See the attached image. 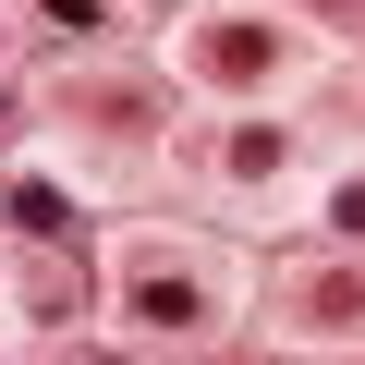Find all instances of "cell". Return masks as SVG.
Listing matches in <instances>:
<instances>
[{"mask_svg":"<svg viewBox=\"0 0 365 365\" xmlns=\"http://www.w3.org/2000/svg\"><path fill=\"white\" fill-rule=\"evenodd\" d=\"M134 317L146 329H207V280L195 268H134Z\"/></svg>","mask_w":365,"mask_h":365,"instance_id":"cell-1","label":"cell"},{"mask_svg":"<svg viewBox=\"0 0 365 365\" xmlns=\"http://www.w3.org/2000/svg\"><path fill=\"white\" fill-rule=\"evenodd\" d=\"M37 25L49 37H98V0H37Z\"/></svg>","mask_w":365,"mask_h":365,"instance_id":"cell-2","label":"cell"},{"mask_svg":"<svg viewBox=\"0 0 365 365\" xmlns=\"http://www.w3.org/2000/svg\"><path fill=\"white\" fill-rule=\"evenodd\" d=\"M329 220H341V232H365V182H341V195H329Z\"/></svg>","mask_w":365,"mask_h":365,"instance_id":"cell-3","label":"cell"},{"mask_svg":"<svg viewBox=\"0 0 365 365\" xmlns=\"http://www.w3.org/2000/svg\"><path fill=\"white\" fill-rule=\"evenodd\" d=\"M0 122H13V98H0Z\"/></svg>","mask_w":365,"mask_h":365,"instance_id":"cell-4","label":"cell"}]
</instances>
